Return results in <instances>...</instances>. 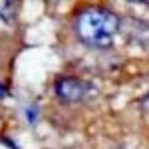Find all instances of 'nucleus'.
Here are the masks:
<instances>
[{
    "mask_svg": "<svg viewBox=\"0 0 149 149\" xmlns=\"http://www.w3.org/2000/svg\"><path fill=\"white\" fill-rule=\"evenodd\" d=\"M119 18L113 12L105 8H88L78 16V34L80 38L95 48H105L113 42L115 34L119 30Z\"/></svg>",
    "mask_w": 149,
    "mask_h": 149,
    "instance_id": "1",
    "label": "nucleus"
},
{
    "mask_svg": "<svg viewBox=\"0 0 149 149\" xmlns=\"http://www.w3.org/2000/svg\"><path fill=\"white\" fill-rule=\"evenodd\" d=\"M86 92H88V86L74 78H64V80H58L56 84L58 97H62L64 102H80Z\"/></svg>",
    "mask_w": 149,
    "mask_h": 149,
    "instance_id": "2",
    "label": "nucleus"
}]
</instances>
